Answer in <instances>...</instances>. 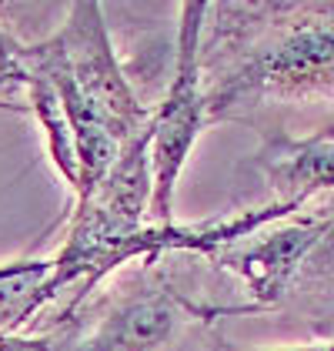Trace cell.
I'll return each mask as SVG.
<instances>
[{"mask_svg":"<svg viewBox=\"0 0 334 351\" xmlns=\"http://www.w3.org/2000/svg\"><path fill=\"white\" fill-rule=\"evenodd\" d=\"M204 84L214 121L334 101V3H207Z\"/></svg>","mask_w":334,"mask_h":351,"instance_id":"obj_1","label":"cell"},{"mask_svg":"<svg viewBox=\"0 0 334 351\" xmlns=\"http://www.w3.org/2000/svg\"><path fill=\"white\" fill-rule=\"evenodd\" d=\"M250 315L244 304H207L188 295L161 261H138L104 281L70 315L40 324L57 351H211L221 318Z\"/></svg>","mask_w":334,"mask_h":351,"instance_id":"obj_2","label":"cell"},{"mask_svg":"<svg viewBox=\"0 0 334 351\" xmlns=\"http://www.w3.org/2000/svg\"><path fill=\"white\" fill-rule=\"evenodd\" d=\"M204 24H207V3H181L170 81L151 114V174H154L151 221L154 224H177L174 221L177 181L191 161L201 131L211 124L204 57H201Z\"/></svg>","mask_w":334,"mask_h":351,"instance_id":"obj_3","label":"cell"},{"mask_svg":"<svg viewBox=\"0 0 334 351\" xmlns=\"http://www.w3.org/2000/svg\"><path fill=\"white\" fill-rule=\"evenodd\" d=\"M60 64L84 101L97 110L124 144L147 131L154 104H144L127 71L114 51L104 7L94 0H77L67 7L64 24L51 34Z\"/></svg>","mask_w":334,"mask_h":351,"instance_id":"obj_4","label":"cell"},{"mask_svg":"<svg viewBox=\"0 0 334 351\" xmlns=\"http://www.w3.org/2000/svg\"><path fill=\"white\" fill-rule=\"evenodd\" d=\"M254 167L271 188V201L298 208H311L321 197L334 201V137L291 134L284 128L264 131Z\"/></svg>","mask_w":334,"mask_h":351,"instance_id":"obj_5","label":"cell"},{"mask_svg":"<svg viewBox=\"0 0 334 351\" xmlns=\"http://www.w3.org/2000/svg\"><path fill=\"white\" fill-rule=\"evenodd\" d=\"M10 7H0V97L10 90H24L27 84V40H21L14 30L7 27L3 14Z\"/></svg>","mask_w":334,"mask_h":351,"instance_id":"obj_6","label":"cell"},{"mask_svg":"<svg viewBox=\"0 0 334 351\" xmlns=\"http://www.w3.org/2000/svg\"><path fill=\"white\" fill-rule=\"evenodd\" d=\"M0 351H57V338L51 331H0Z\"/></svg>","mask_w":334,"mask_h":351,"instance_id":"obj_7","label":"cell"},{"mask_svg":"<svg viewBox=\"0 0 334 351\" xmlns=\"http://www.w3.org/2000/svg\"><path fill=\"white\" fill-rule=\"evenodd\" d=\"M211 351H334V331L328 335V338H321V341H305V345H278V348H231V345L218 341Z\"/></svg>","mask_w":334,"mask_h":351,"instance_id":"obj_8","label":"cell"},{"mask_svg":"<svg viewBox=\"0 0 334 351\" xmlns=\"http://www.w3.org/2000/svg\"><path fill=\"white\" fill-rule=\"evenodd\" d=\"M24 261H27V258H21V261H7V265H0V281H3V278H10V274H17V271L24 268Z\"/></svg>","mask_w":334,"mask_h":351,"instance_id":"obj_9","label":"cell"},{"mask_svg":"<svg viewBox=\"0 0 334 351\" xmlns=\"http://www.w3.org/2000/svg\"><path fill=\"white\" fill-rule=\"evenodd\" d=\"M314 131H318V134H324V137H334V114L328 117V121H324V124H318Z\"/></svg>","mask_w":334,"mask_h":351,"instance_id":"obj_10","label":"cell"},{"mask_svg":"<svg viewBox=\"0 0 334 351\" xmlns=\"http://www.w3.org/2000/svg\"><path fill=\"white\" fill-rule=\"evenodd\" d=\"M0 7H3V3H0Z\"/></svg>","mask_w":334,"mask_h":351,"instance_id":"obj_11","label":"cell"}]
</instances>
